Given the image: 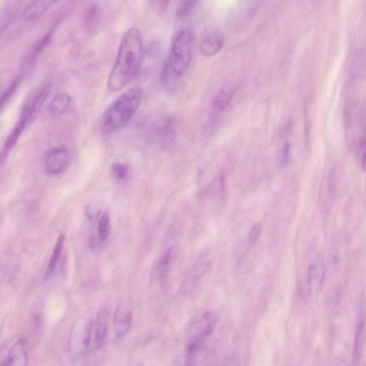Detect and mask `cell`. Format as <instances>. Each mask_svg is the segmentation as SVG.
I'll use <instances>...</instances> for the list:
<instances>
[{
  "label": "cell",
  "mask_w": 366,
  "mask_h": 366,
  "mask_svg": "<svg viewBox=\"0 0 366 366\" xmlns=\"http://www.w3.org/2000/svg\"><path fill=\"white\" fill-rule=\"evenodd\" d=\"M143 52L140 31L135 27L129 29L122 38L115 65L108 77L109 91H120L139 75L143 63Z\"/></svg>",
  "instance_id": "6da1fadb"
},
{
  "label": "cell",
  "mask_w": 366,
  "mask_h": 366,
  "mask_svg": "<svg viewBox=\"0 0 366 366\" xmlns=\"http://www.w3.org/2000/svg\"><path fill=\"white\" fill-rule=\"evenodd\" d=\"M194 35L185 29L174 37L161 75L162 85L169 92L177 90L192 60Z\"/></svg>",
  "instance_id": "7a4b0ae2"
},
{
  "label": "cell",
  "mask_w": 366,
  "mask_h": 366,
  "mask_svg": "<svg viewBox=\"0 0 366 366\" xmlns=\"http://www.w3.org/2000/svg\"><path fill=\"white\" fill-rule=\"evenodd\" d=\"M142 99L140 88H133L120 95L105 111L101 119L104 133H112L122 129L131 120L138 109Z\"/></svg>",
  "instance_id": "3957f363"
},
{
  "label": "cell",
  "mask_w": 366,
  "mask_h": 366,
  "mask_svg": "<svg viewBox=\"0 0 366 366\" xmlns=\"http://www.w3.org/2000/svg\"><path fill=\"white\" fill-rule=\"evenodd\" d=\"M93 322L85 318L79 319L72 327L68 351L73 361L81 359L88 352L92 337Z\"/></svg>",
  "instance_id": "277c9868"
},
{
  "label": "cell",
  "mask_w": 366,
  "mask_h": 366,
  "mask_svg": "<svg viewBox=\"0 0 366 366\" xmlns=\"http://www.w3.org/2000/svg\"><path fill=\"white\" fill-rule=\"evenodd\" d=\"M51 92V86L44 84L31 93L23 107L19 120L27 125L33 122L40 114Z\"/></svg>",
  "instance_id": "5b68a950"
},
{
  "label": "cell",
  "mask_w": 366,
  "mask_h": 366,
  "mask_svg": "<svg viewBox=\"0 0 366 366\" xmlns=\"http://www.w3.org/2000/svg\"><path fill=\"white\" fill-rule=\"evenodd\" d=\"M71 161L70 151L65 148H55L47 152L44 157V168L47 172L59 174L66 170Z\"/></svg>",
  "instance_id": "8992f818"
},
{
  "label": "cell",
  "mask_w": 366,
  "mask_h": 366,
  "mask_svg": "<svg viewBox=\"0 0 366 366\" xmlns=\"http://www.w3.org/2000/svg\"><path fill=\"white\" fill-rule=\"evenodd\" d=\"M28 363L27 344L25 339H20L10 349L8 354L0 363L1 365L25 366Z\"/></svg>",
  "instance_id": "52a82bcc"
},
{
  "label": "cell",
  "mask_w": 366,
  "mask_h": 366,
  "mask_svg": "<svg viewBox=\"0 0 366 366\" xmlns=\"http://www.w3.org/2000/svg\"><path fill=\"white\" fill-rule=\"evenodd\" d=\"M225 36L221 31H212L200 42V51L205 57H213L218 54L225 43Z\"/></svg>",
  "instance_id": "ba28073f"
},
{
  "label": "cell",
  "mask_w": 366,
  "mask_h": 366,
  "mask_svg": "<svg viewBox=\"0 0 366 366\" xmlns=\"http://www.w3.org/2000/svg\"><path fill=\"white\" fill-rule=\"evenodd\" d=\"M58 0H34L24 10L22 18L25 22L38 20Z\"/></svg>",
  "instance_id": "9c48e42d"
},
{
  "label": "cell",
  "mask_w": 366,
  "mask_h": 366,
  "mask_svg": "<svg viewBox=\"0 0 366 366\" xmlns=\"http://www.w3.org/2000/svg\"><path fill=\"white\" fill-rule=\"evenodd\" d=\"M133 315L131 311L127 307L120 306L117 309L114 316L116 326V338L121 340L131 327Z\"/></svg>",
  "instance_id": "30bf717a"
},
{
  "label": "cell",
  "mask_w": 366,
  "mask_h": 366,
  "mask_svg": "<svg viewBox=\"0 0 366 366\" xmlns=\"http://www.w3.org/2000/svg\"><path fill=\"white\" fill-rule=\"evenodd\" d=\"M108 330V313L105 309L100 311L96 322L93 323L92 336L95 347L101 348L105 342Z\"/></svg>",
  "instance_id": "8fae6325"
},
{
  "label": "cell",
  "mask_w": 366,
  "mask_h": 366,
  "mask_svg": "<svg viewBox=\"0 0 366 366\" xmlns=\"http://www.w3.org/2000/svg\"><path fill=\"white\" fill-rule=\"evenodd\" d=\"M27 125L19 120L13 127L8 138H6L1 153L2 164L6 160L10 153L12 151L16 144H17L21 137L23 134Z\"/></svg>",
  "instance_id": "7c38bea8"
},
{
  "label": "cell",
  "mask_w": 366,
  "mask_h": 366,
  "mask_svg": "<svg viewBox=\"0 0 366 366\" xmlns=\"http://www.w3.org/2000/svg\"><path fill=\"white\" fill-rule=\"evenodd\" d=\"M325 274V265L322 259H316L308 270V284L311 291H318L321 288Z\"/></svg>",
  "instance_id": "4fadbf2b"
},
{
  "label": "cell",
  "mask_w": 366,
  "mask_h": 366,
  "mask_svg": "<svg viewBox=\"0 0 366 366\" xmlns=\"http://www.w3.org/2000/svg\"><path fill=\"white\" fill-rule=\"evenodd\" d=\"M73 99L67 93H59L53 99L49 104L50 113L56 117L62 116L68 113L72 105Z\"/></svg>",
  "instance_id": "5bb4252c"
},
{
  "label": "cell",
  "mask_w": 366,
  "mask_h": 366,
  "mask_svg": "<svg viewBox=\"0 0 366 366\" xmlns=\"http://www.w3.org/2000/svg\"><path fill=\"white\" fill-rule=\"evenodd\" d=\"M56 25H53L47 33L39 40L31 49L27 59V65L29 66H34L38 60L40 55L44 51L45 47L49 45L52 40Z\"/></svg>",
  "instance_id": "9a60e30c"
},
{
  "label": "cell",
  "mask_w": 366,
  "mask_h": 366,
  "mask_svg": "<svg viewBox=\"0 0 366 366\" xmlns=\"http://www.w3.org/2000/svg\"><path fill=\"white\" fill-rule=\"evenodd\" d=\"M64 243H65V235H61L59 236L58 239L57 240L53 252V254L49 263V266H47L45 273L46 279H49V278H51L55 272L56 266L60 257V254L62 251Z\"/></svg>",
  "instance_id": "2e32d148"
},
{
  "label": "cell",
  "mask_w": 366,
  "mask_h": 366,
  "mask_svg": "<svg viewBox=\"0 0 366 366\" xmlns=\"http://www.w3.org/2000/svg\"><path fill=\"white\" fill-rule=\"evenodd\" d=\"M365 339V330L363 323H361L356 330L355 341L353 352V361L355 364H358L362 357L363 346Z\"/></svg>",
  "instance_id": "e0dca14e"
},
{
  "label": "cell",
  "mask_w": 366,
  "mask_h": 366,
  "mask_svg": "<svg viewBox=\"0 0 366 366\" xmlns=\"http://www.w3.org/2000/svg\"><path fill=\"white\" fill-rule=\"evenodd\" d=\"M233 95V92L229 90L222 89L220 90L213 103V112L215 114L224 112L230 105Z\"/></svg>",
  "instance_id": "ac0fdd59"
},
{
  "label": "cell",
  "mask_w": 366,
  "mask_h": 366,
  "mask_svg": "<svg viewBox=\"0 0 366 366\" xmlns=\"http://www.w3.org/2000/svg\"><path fill=\"white\" fill-rule=\"evenodd\" d=\"M110 172L114 179L119 182L127 181L131 176L130 167L122 162L114 163L111 166Z\"/></svg>",
  "instance_id": "d6986e66"
},
{
  "label": "cell",
  "mask_w": 366,
  "mask_h": 366,
  "mask_svg": "<svg viewBox=\"0 0 366 366\" xmlns=\"http://www.w3.org/2000/svg\"><path fill=\"white\" fill-rule=\"evenodd\" d=\"M111 228V221L107 213H105L99 222V240L100 243L104 244L109 236Z\"/></svg>",
  "instance_id": "ffe728a7"
},
{
  "label": "cell",
  "mask_w": 366,
  "mask_h": 366,
  "mask_svg": "<svg viewBox=\"0 0 366 366\" xmlns=\"http://www.w3.org/2000/svg\"><path fill=\"white\" fill-rule=\"evenodd\" d=\"M21 83V77H16L10 84L8 86L6 90L3 92L1 96V101H0V105H1L2 109L10 102V99L13 96L16 91H17Z\"/></svg>",
  "instance_id": "44dd1931"
},
{
  "label": "cell",
  "mask_w": 366,
  "mask_h": 366,
  "mask_svg": "<svg viewBox=\"0 0 366 366\" xmlns=\"http://www.w3.org/2000/svg\"><path fill=\"white\" fill-rule=\"evenodd\" d=\"M198 1L199 0H181L177 12V18L179 20L187 18L196 7Z\"/></svg>",
  "instance_id": "7402d4cb"
},
{
  "label": "cell",
  "mask_w": 366,
  "mask_h": 366,
  "mask_svg": "<svg viewBox=\"0 0 366 366\" xmlns=\"http://www.w3.org/2000/svg\"><path fill=\"white\" fill-rule=\"evenodd\" d=\"M100 11L97 5L89 6L84 12L83 21L86 28L91 29L96 24L99 18Z\"/></svg>",
  "instance_id": "603a6c76"
},
{
  "label": "cell",
  "mask_w": 366,
  "mask_h": 366,
  "mask_svg": "<svg viewBox=\"0 0 366 366\" xmlns=\"http://www.w3.org/2000/svg\"><path fill=\"white\" fill-rule=\"evenodd\" d=\"M172 259V250L169 249L163 257L160 264V274L162 279H165L168 272V267Z\"/></svg>",
  "instance_id": "cb8c5ba5"
},
{
  "label": "cell",
  "mask_w": 366,
  "mask_h": 366,
  "mask_svg": "<svg viewBox=\"0 0 366 366\" xmlns=\"http://www.w3.org/2000/svg\"><path fill=\"white\" fill-rule=\"evenodd\" d=\"M170 0H151L153 9L157 12H164L168 7Z\"/></svg>",
  "instance_id": "d4e9b609"
},
{
  "label": "cell",
  "mask_w": 366,
  "mask_h": 366,
  "mask_svg": "<svg viewBox=\"0 0 366 366\" xmlns=\"http://www.w3.org/2000/svg\"><path fill=\"white\" fill-rule=\"evenodd\" d=\"M261 231H262V226L260 224H256L253 225V226L252 227L250 231V237H249V239L251 244H254L258 241L259 238L261 233Z\"/></svg>",
  "instance_id": "484cf974"
},
{
  "label": "cell",
  "mask_w": 366,
  "mask_h": 366,
  "mask_svg": "<svg viewBox=\"0 0 366 366\" xmlns=\"http://www.w3.org/2000/svg\"><path fill=\"white\" fill-rule=\"evenodd\" d=\"M291 146L289 142H286L282 154V162L283 164L287 163L290 155Z\"/></svg>",
  "instance_id": "4316f807"
},
{
  "label": "cell",
  "mask_w": 366,
  "mask_h": 366,
  "mask_svg": "<svg viewBox=\"0 0 366 366\" xmlns=\"http://www.w3.org/2000/svg\"><path fill=\"white\" fill-rule=\"evenodd\" d=\"M88 218L92 220H96L100 215V211L97 209L93 208V207H89L86 211Z\"/></svg>",
  "instance_id": "83f0119b"
}]
</instances>
